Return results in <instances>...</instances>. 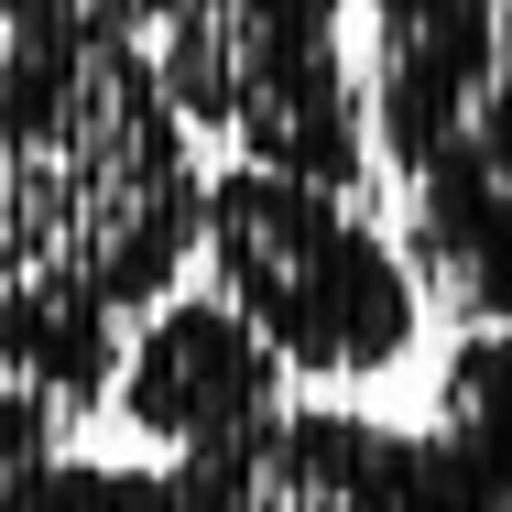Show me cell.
Segmentation results:
<instances>
[{"instance_id": "2", "label": "cell", "mask_w": 512, "mask_h": 512, "mask_svg": "<svg viewBox=\"0 0 512 512\" xmlns=\"http://www.w3.org/2000/svg\"><path fill=\"white\" fill-rule=\"evenodd\" d=\"M371 153L404 186V251L469 327H512V0H360Z\"/></svg>"}, {"instance_id": "7", "label": "cell", "mask_w": 512, "mask_h": 512, "mask_svg": "<svg viewBox=\"0 0 512 512\" xmlns=\"http://www.w3.org/2000/svg\"><path fill=\"white\" fill-rule=\"evenodd\" d=\"M120 338H131V316L99 306L88 284H55V273H11V284H0V371L33 382L66 425H88V414L109 404Z\"/></svg>"}, {"instance_id": "6", "label": "cell", "mask_w": 512, "mask_h": 512, "mask_svg": "<svg viewBox=\"0 0 512 512\" xmlns=\"http://www.w3.org/2000/svg\"><path fill=\"white\" fill-rule=\"evenodd\" d=\"M425 512H512V327H469V349L436 371Z\"/></svg>"}, {"instance_id": "9", "label": "cell", "mask_w": 512, "mask_h": 512, "mask_svg": "<svg viewBox=\"0 0 512 512\" xmlns=\"http://www.w3.org/2000/svg\"><path fill=\"white\" fill-rule=\"evenodd\" d=\"M153 0H0V55L33 44H142Z\"/></svg>"}, {"instance_id": "8", "label": "cell", "mask_w": 512, "mask_h": 512, "mask_svg": "<svg viewBox=\"0 0 512 512\" xmlns=\"http://www.w3.org/2000/svg\"><path fill=\"white\" fill-rule=\"evenodd\" d=\"M0 512H218L207 458H44L0 480Z\"/></svg>"}, {"instance_id": "3", "label": "cell", "mask_w": 512, "mask_h": 512, "mask_svg": "<svg viewBox=\"0 0 512 512\" xmlns=\"http://www.w3.org/2000/svg\"><path fill=\"white\" fill-rule=\"evenodd\" d=\"M197 262L295 382H393L425 349V273L414 251L338 186L229 164L207 175Z\"/></svg>"}, {"instance_id": "1", "label": "cell", "mask_w": 512, "mask_h": 512, "mask_svg": "<svg viewBox=\"0 0 512 512\" xmlns=\"http://www.w3.org/2000/svg\"><path fill=\"white\" fill-rule=\"evenodd\" d=\"M207 229V164L142 44L0 55V284L55 273L142 316Z\"/></svg>"}, {"instance_id": "5", "label": "cell", "mask_w": 512, "mask_h": 512, "mask_svg": "<svg viewBox=\"0 0 512 512\" xmlns=\"http://www.w3.org/2000/svg\"><path fill=\"white\" fill-rule=\"evenodd\" d=\"M284 382L295 371L262 349V327L207 284V295H164V306L131 316L109 404L164 458H218V447H240V436H262L284 414Z\"/></svg>"}, {"instance_id": "10", "label": "cell", "mask_w": 512, "mask_h": 512, "mask_svg": "<svg viewBox=\"0 0 512 512\" xmlns=\"http://www.w3.org/2000/svg\"><path fill=\"white\" fill-rule=\"evenodd\" d=\"M44 458H66V414L44 404L33 382L0 371V480H22V469H44Z\"/></svg>"}, {"instance_id": "4", "label": "cell", "mask_w": 512, "mask_h": 512, "mask_svg": "<svg viewBox=\"0 0 512 512\" xmlns=\"http://www.w3.org/2000/svg\"><path fill=\"white\" fill-rule=\"evenodd\" d=\"M142 55L186 131L229 164H273L360 197L371 186V88L349 66V0H153Z\"/></svg>"}]
</instances>
